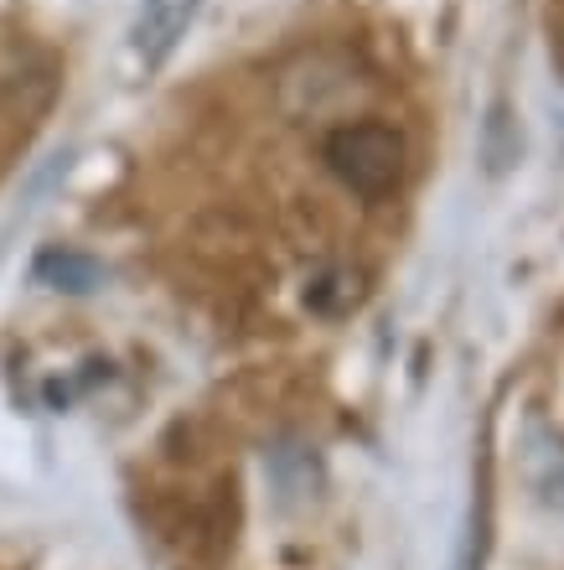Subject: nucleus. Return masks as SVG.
<instances>
[{
  "mask_svg": "<svg viewBox=\"0 0 564 570\" xmlns=\"http://www.w3.org/2000/svg\"><path fill=\"white\" fill-rule=\"evenodd\" d=\"M327 166L332 177L357 197H388L404 177V136L394 125L363 120V125H342L327 136Z\"/></svg>",
  "mask_w": 564,
  "mask_h": 570,
  "instance_id": "f257e3e1",
  "label": "nucleus"
},
{
  "mask_svg": "<svg viewBox=\"0 0 564 570\" xmlns=\"http://www.w3.org/2000/svg\"><path fill=\"white\" fill-rule=\"evenodd\" d=\"M197 6L202 0H140L135 27H130V47H135V58H140V68H161L177 52L187 27H192Z\"/></svg>",
  "mask_w": 564,
  "mask_h": 570,
  "instance_id": "f03ea898",
  "label": "nucleus"
},
{
  "mask_svg": "<svg viewBox=\"0 0 564 570\" xmlns=\"http://www.w3.org/2000/svg\"><path fill=\"white\" fill-rule=\"evenodd\" d=\"M37 281L58 285V291H93V285H99V265L73 255V249H47V255L37 259Z\"/></svg>",
  "mask_w": 564,
  "mask_h": 570,
  "instance_id": "7ed1b4c3",
  "label": "nucleus"
},
{
  "mask_svg": "<svg viewBox=\"0 0 564 570\" xmlns=\"http://www.w3.org/2000/svg\"><path fill=\"white\" fill-rule=\"evenodd\" d=\"M451 570H482V540H466V550L456 556V566Z\"/></svg>",
  "mask_w": 564,
  "mask_h": 570,
  "instance_id": "20e7f679",
  "label": "nucleus"
},
{
  "mask_svg": "<svg viewBox=\"0 0 564 570\" xmlns=\"http://www.w3.org/2000/svg\"><path fill=\"white\" fill-rule=\"evenodd\" d=\"M550 503H560V509H564V472L550 482Z\"/></svg>",
  "mask_w": 564,
  "mask_h": 570,
  "instance_id": "39448f33",
  "label": "nucleus"
}]
</instances>
